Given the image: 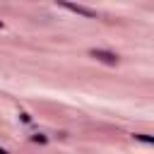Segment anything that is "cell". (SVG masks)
I'll list each match as a JSON object with an SVG mask.
<instances>
[{"instance_id": "obj_1", "label": "cell", "mask_w": 154, "mask_h": 154, "mask_svg": "<svg viewBox=\"0 0 154 154\" xmlns=\"http://www.w3.org/2000/svg\"><path fill=\"white\" fill-rule=\"evenodd\" d=\"M89 58H94L103 65H111V67H116L120 63V55L116 51H108V48H89Z\"/></svg>"}, {"instance_id": "obj_2", "label": "cell", "mask_w": 154, "mask_h": 154, "mask_svg": "<svg viewBox=\"0 0 154 154\" xmlns=\"http://www.w3.org/2000/svg\"><path fill=\"white\" fill-rule=\"evenodd\" d=\"M58 5L63 10H67V12H75V14H82V17H89V19L99 17V12L94 7H87V5H75V2H58Z\"/></svg>"}, {"instance_id": "obj_3", "label": "cell", "mask_w": 154, "mask_h": 154, "mask_svg": "<svg viewBox=\"0 0 154 154\" xmlns=\"http://www.w3.org/2000/svg\"><path fill=\"white\" fill-rule=\"evenodd\" d=\"M132 137H135V140H140V142H144V144H154V137H152V135H144V132H135Z\"/></svg>"}, {"instance_id": "obj_4", "label": "cell", "mask_w": 154, "mask_h": 154, "mask_svg": "<svg viewBox=\"0 0 154 154\" xmlns=\"http://www.w3.org/2000/svg\"><path fill=\"white\" fill-rule=\"evenodd\" d=\"M31 142H36V144H48V135L36 132V135H31Z\"/></svg>"}, {"instance_id": "obj_5", "label": "cell", "mask_w": 154, "mask_h": 154, "mask_svg": "<svg viewBox=\"0 0 154 154\" xmlns=\"http://www.w3.org/2000/svg\"><path fill=\"white\" fill-rule=\"evenodd\" d=\"M19 120L29 125V123H31V113H26V111H19Z\"/></svg>"}, {"instance_id": "obj_6", "label": "cell", "mask_w": 154, "mask_h": 154, "mask_svg": "<svg viewBox=\"0 0 154 154\" xmlns=\"http://www.w3.org/2000/svg\"><path fill=\"white\" fill-rule=\"evenodd\" d=\"M0 154H10V152H7V149H5V147H0Z\"/></svg>"}, {"instance_id": "obj_7", "label": "cell", "mask_w": 154, "mask_h": 154, "mask_svg": "<svg viewBox=\"0 0 154 154\" xmlns=\"http://www.w3.org/2000/svg\"><path fill=\"white\" fill-rule=\"evenodd\" d=\"M2 26H5V22H2V19H0V29H2Z\"/></svg>"}]
</instances>
